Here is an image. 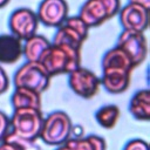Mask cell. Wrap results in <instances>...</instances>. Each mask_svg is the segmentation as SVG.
I'll list each match as a JSON object with an SVG mask.
<instances>
[{
    "instance_id": "cell-6",
    "label": "cell",
    "mask_w": 150,
    "mask_h": 150,
    "mask_svg": "<svg viewBox=\"0 0 150 150\" xmlns=\"http://www.w3.org/2000/svg\"><path fill=\"white\" fill-rule=\"evenodd\" d=\"M89 28L79 16H67L54 35L53 43L68 45L70 47L81 49L83 42L87 40Z\"/></svg>"
},
{
    "instance_id": "cell-24",
    "label": "cell",
    "mask_w": 150,
    "mask_h": 150,
    "mask_svg": "<svg viewBox=\"0 0 150 150\" xmlns=\"http://www.w3.org/2000/svg\"><path fill=\"white\" fill-rule=\"evenodd\" d=\"M129 2H132V4H137V5H141L148 9H150V0H129Z\"/></svg>"
},
{
    "instance_id": "cell-11",
    "label": "cell",
    "mask_w": 150,
    "mask_h": 150,
    "mask_svg": "<svg viewBox=\"0 0 150 150\" xmlns=\"http://www.w3.org/2000/svg\"><path fill=\"white\" fill-rule=\"evenodd\" d=\"M120 23L125 30H135V32H145L149 26V9L137 5L129 2L124 7L118 11Z\"/></svg>"
},
{
    "instance_id": "cell-13",
    "label": "cell",
    "mask_w": 150,
    "mask_h": 150,
    "mask_svg": "<svg viewBox=\"0 0 150 150\" xmlns=\"http://www.w3.org/2000/svg\"><path fill=\"white\" fill-rule=\"evenodd\" d=\"M22 56L21 40L13 34L0 35V63L12 64L18 62Z\"/></svg>"
},
{
    "instance_id": "cell-20",
    "label": "cell",
    "mask_w": 150,
    "mask_h": 150,
    "mask_svg": "<svg viewBox=\"0 0 150 150\" xmlns=\"http://www.w3.org/2000/svg\"><path fill=\"white\" fill-rule=\"evenodd\" d=\"M121 116V110L116 104H105L102 105L95 112L96 122L104 129H112Z\"/></svg>"
},
{
    "instance_id": "cell-10",
    "label": "cell",
    "mask_w": 150,
    "mask_h": 150,
    "mask_svg": "<svg viewBox=\"0 0 150 150\" xmlns=\"http://www.w3.org/2000/svg\"><path fill=\"white\" fill-rule=\"evenodd\" d=\"M68 4L66 0H42L38 7L39 22L47 27H59L68 16Z\"/></svg>"
},
{
    "instance_id": "cell-17",
    "label": "cell",
    "mask_w": 150,
    "mask_h": 150,
    "mask_svg": "<svg viewBox=\"0 0 150 150\" xmlns=\"http://www.w3.org/2000/svg\"><path fill=\"white\" fill-rule=\"evenodd\" d=\"M22 45V55L27 61H39L42 53L50 45L49 40L40 34H34L30 38L23 40Z\"/></svg>"
},
{
    "instance_id": "cell-19",
    "label": "cell",
    "mask_w": 150,
    "mask_h": 150,
    "mask_svg": "<svg viewBox=\"0 0 150 150\" xmlns=\"http://www.w3.org/2000/svg\"><path fill=\"white\" fill-rule=\"evenodd\" d=\"M0 150H41L36 141L22 138L9 130L6 137L0 142Z\"/></svg>"
},
{
    "instance_id": "cell-16",
    "label": "cell",
    "mask_w": 150,
    "mask_h": 150,
    "mask_svg": "<svg viewBox=\"0 0 150 150\" xmlns=\"http://www.w3.org/2000/svg\"><path fill=\"white\" fill-rule=\"evenodd\" d=\"M13 109L15 108H36L41 109V94L23 87H15L11 96Z\"/></svg>"
},
{
    "instance_id": "cell-22",
    "label": "cell",
    "mask_w": 150,
    "mask_h": 150,
    "mask_svg": "<svg viewBox=\"0 0 150 150\" xmlns=\"http://www.w3.org/2000/svg\"><path fill=\"white\" fill-rule=\"evenodd\" d=\"M11 130V124H9V117L0 110V142L6 137V135Z\"/></svg>"
},
{
    "instance_id": "cell-3",
    "label": "cell",
    "mask_w": 150,
    "mask_h": 150,
    "mask_svg": "<svg viewBox=\"0 0 150 150\" xmlns=\"http://www.w3.org/2000/svg\"><path fill=\"white\" fill-rule=\"evenodd\" d=\"M43 116L41 109L36 108H15L9 117L11 131L15 135L30 139L38 141L41 131Z\"/></svg>"
},
{
    "instance_id": "cell-12",
    "label": "cell",
    "mask_w": 150,
    "mask_h": 150,
    "mask_svg": "<svg viewBox=\"0 0 150 150\" xmlns=\"http://www.w3.org/2000/svg\"><path fill=\"white\" fill-rule=\"evenodd\" d=\"M131 73L132 70L122 68H102L101 86L110 94H122L130 86Z\"/></svg>"
},
{
    "instance_id": "cell-5",
    "label": "cell",
    "mask_w": 150,
    "mask_h": 150,
    "mask_svg": "<svg viewBox=\"0 0 150 150\" xmlns=\"http://www.w3.org/2000/svg\"><path fill=\"white\" fill-rule=\"evenodd\" d=\"M120 8V0H86L81 6L77 16L88 28H94L115 16Z\"/></svg>"
},
{
    "instance_id": "cell-15",
    "label": "cell",
    "mask_w": 150,
    "mask_h": 150,
    "mask_svg": "<svg viewBox=\"0 0 150 150\" xmlns=\"http://www.w3.org/2000/svg\"><path fill=\"white\" fill-rule=\"evenodd\" d=\"M130 114L138 121L150 120V90H137L129 102Z\"/></svg>"
},
{
    "instance_id": "cell-2",
    "label": "cell",
    "mask_w": 150,
    "mask_h": 150,
    "mask_svg": "<svg viewBox=\"0 0 150 150\" xmlns=\"http://www.w3.org/2000/svg\"><path fill=\"white\" fill-rule=\"evenodd\" d=\"M73 122L67 112L56 110L43 118L39 138L48 144L57 146L64 143L73 134Z\"/></svg>"
},
{
    "instance_id": "cell-4",
    "label": "cell",
    "mask_w": 150,
    "mask_h": 150,
    "mask_svg": "<svg viewBox=\"0 0 150 150\" xmlns=\"http://www.w3.org/2000/svg\"><path fill=\"white\" fill-rule=\"evenodd\" d=\"M52 76L39 61H26L15 71L13 82L15 87H23L40 94L49 87Z\"/></svg>"
},
{
    "instance_id": "cell-14",
    "label": "cell",
    "mask_w": 150,
    "mask_h": 150,
    "mask_svg": "<svg viewBox=\"0 0 150 150\" xmlns=\"http://www.w3.org/2000/svg\"><path fill=\"white\" fill-rule=\"evenodd\" d=\"M105 139L98 135H88L86 137L68 138L64 143L56 146L55 150H105Z\"/></svg>"
},
{
    "instance_id": "cell-25",
    "label": "cell",
    "mask_w": 150,
    "mask_h": 150,
    "mask_svg": "<svg viewBox=\"0 0 150 150\" xmlns=\"http://www.w3.org/2000/svg\"><path fill=\"white\" fill-rule=\"evenodd\" d=\"M8 2H9V0H0V8L5 7V6H6Z\"/></svg>"
},
{
    "instance_id": "cell-1",
    "label": "cell",
    "mask_w": 150,
    "mask_h": 150,
    "mask_svg": "<svg viewBox=\"0 0 150 150\" xmlns=\"http://www.w3.org/2000/svg\"><path fill=\"white\" fill-rule=\"evenodd\" d=\"M39 62L46 68L49 75L56 76L69 74L81 66V49L62 43H53L42 53Z\"/></svg>"
},
{
    "instance_id": "cell-8",
    "label": "cell",
    "mask_w": 150,
    "mask_h": 150,
    "mask_svg": "<svg viewBox=\"0 0 150 150\" xmlns=\"http://www.w3.org/2000/svg\"><path fill=\"white\" fill-rule=\"evenodd\" d=\"M116 46L130 57L134 67L143 63L148 56V41L143 32L123 29L117 39Z\"/></svg>"
},
{
    "instance_id": "cell-7",
    "label": "cell",
    "mask_w": 150,
    "mask_h": 150,
    "mask_svg": "<svg viewBox=\"0 0 150 150\" xmlns=\"http://www.w3.org/2000/svg\"><path fill=\"white\" fill-rule=\"evenodd\" d=\"M67 75L68 84L75 95L86 100L97 95L101 87V80L90 69L80 66Z\"/></svg>"
},
{
    "instance_id": "cell-18",
    "label": "cell",
    "mask_w": 150,
    "mask_h": 150,
    "mask_svg": "<svg viewBox=\"0 0 150 150\" xmlns=\"http://www.w3.org/2000/svg\"><path fill=\"white\" fill-rule=\"evenodd\" d=\"M102 68H122L132 70L135 67L130 57L118 47L115 46L105 52L102 57Z\"/></svg>"
},
{
    "instance_id": "cell-9",
    "label": "cell",
    "mask_w": 150,
    "mask_h": 150,
    "mask_svg": "<svg viewBox=\"0 0 150 150\" xmlns=\"http://www.w3.org/2000/svg\"><path fill=\"white\" fill-rule=\"evenodd\" d=\"M39 19L36 13L27 7H21L12 12L8 19L11 34L21 41L34 35L39 27Z\"/></svg>"
},
{
    "instance_id": "cell-21",
    "label": "cell",
    "mask_w": 150,
    "mask_h": 150,
    "mask_svg": "<svg viewBox=\"0 0 150 150\" xmlns=\"http://www.w3.org/2000/svg\"><path fill=\"white\" fill-rule=\"evenodd\" d=\"M123 150H149V144L142 138H134L124 145Z\"/></svg>"
},
{
    "instance_id": "cell-23",
    "label": "cell",
    "mask_w": 150,
    "mask_h": 150,
    "mask_svg": "<svg viewBox=\"0 0 150 150\" xmlns=\"http://www.w3.org/2000/svg\"><path fill=\"white\" fill-rule=\"evenodd\" d=\"M9 77L6 70L0 66V95L5 94L9 88Z\"/></svg>"
}]
</instances>
